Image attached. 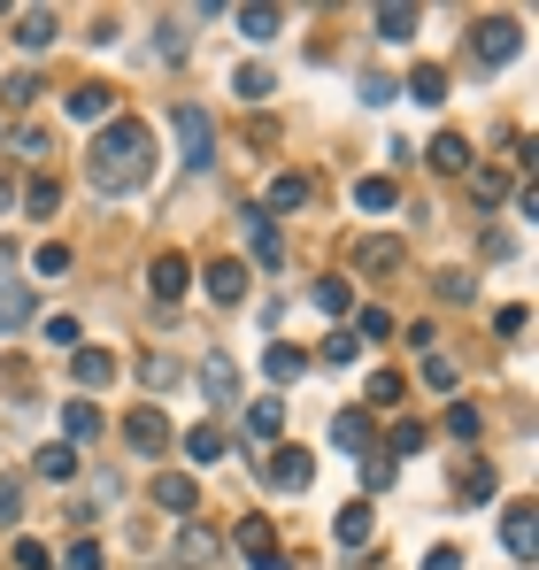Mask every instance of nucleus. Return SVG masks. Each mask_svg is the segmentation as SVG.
Returning a JSON list of instances; mask_svg holds the SVG:
<instances>
[{
  "label": "nucleus",
  "mask_w": 539,
  "mask_h": 570,
  "mask_svg": "<svg viewBox=\"0 0 539 570\" xmlns=\"http://www.w3.org/2000/svg\"><path fill=\"white\" fill-rule=\"evenodd\" d=\"M86 178H92V193H108V200L139 193L155 178V131H147L139 116L100 124V139H92V155H86Z\"/></svg>",
  "instance_id": "1"
},
{
  "label": "nucleus",
  "mask_w": 539,
  "mask_h": 570,
  "mask_svg": "<svg viewBox=\"0 0 539 570\" xmlns=\"http://www.w3.org/2000/svg\"><path fill=\"white\" fill-rule=\"evenodd\" d=\"M517 47H525V23H517V16H486V23H470V62H478V70L517 62Z\"/></svg>",
  "instance_id": "2"
},
{
  "label": "nucleus",
  "mask_w": 539,
  "mask_h": 570,
  "mask_svg": "<svg viewBox=\"0 0 539 570\" xmlns=\"http://www.w3.org/2000/svg\"><path fill=\"white\" fill-rule=\"evenodd\" d=\"M170 131H178V163L193 170V178H200V170L216 163V124H208V108H193V100H178Z\"/></svg>",
  "instance_id": "3"
},
{
  "label": "nucleus",
  "mask_w": 539,
  "mask_h": 570,
  "mask_svg": "<svg viewBox=\"0 0 539 570\" xmlns=\"http://www.w3.org/2000/svg\"><path fill=\"white\" fill-rule=\"evenodd\" d=\"M255 478H263L270 493H308V485H316V455H308V448H285V440H277L263 463H255Z\"/></svg>",
  "instance_id": "4"
},
{
  "label": "nucleus",
  "mask_w": 539,
  "mask_h": 570,
  "mask_svg": "<svg viewBox=\"0 0 539 570\" xmlns=\"http://www.w3.org/2000/svg\"><path fill=\"white\" fill-rule=\"evenodd\" d=\"M170 563H178V570H216V563H224V532H216V524H193V517H185L178 540H170Z\"/></svg>",
  "instance_id": "5"
},
{
  "label": "nucleus",
  "mask_w": 539,
  "mask_h": 570,
  "mask_svg": "<svg viewBox=\"0 0 539 570\" xmlns=\"http://www.w3.org/2000/svg\"><path fill=\"white\" fill-rule=\"evenodd\" d=\"M124 440H131L139 455H170V416H163L155 401H139V409L124 416Z\"/></svg>",
  "instance_id": "6"
},
{
  "label": "nucleus",
  "mask_w": 539,
  "mask_h": 570,
  "mask_svg": "<svg viewBox=\"0 0 539 570\" xmlns=\"http://www.w3.org/2000/svg\"><path fill=\"white\" fill-rule=\"evenodd\" d=\"M239 224H247L255 263H263V271H277V263H285V232H277V216H270V208H239Z\"/></svg>",
  "instance_id": "7"
},
{
  "label": "nucleus",
  "mask_w": 539,
  "mask_h": 570,
  "mask_svg": "<svg viewBox=\"0 0 539 570\" xmlns=\"http://www.w3.org/2000/svg\"><path fill=\"white\" fill-rule=\"evenodd\" d=\"M355 263H362V271H370V278H393V271L409 263V247H401L393 232H370V239H362V247H355Z\"/></svg>",
  "instance_id": "8"
},
{
  "label": "nucleus",
  "mask_w": 539,
  "mask_h": 570,
  "mask_svg": "<svg viewBox=\"0 0 539 570\" xmlns=\"http://www.w3.org/2000/svg\"><path fill=\"white\" fill-rule=\"evenodd\" d=\"M501 540H509V556H517V563H532V548H539L532 501H509V517H501Z\"/></svg>",
  "instance_id": "9"
},
{
  "label": "nucleus",
  "mask_w": 539,
  "mask_h": 570,
  "mask_svg": "<svg viewBox=\"0 0 539 570\" xmlns=\"http://www.w3.org/2000/svg\"><path fill=\"white\" fill-rule=\"evenodd\" d=\"M185 285H193V263H185V255H155V263H147V293H155V301H185Z\"/></svg>",
  "instance_id": "10"
},
{
  "label": "nucleus",
  "mask_w": 539,
  "mask_h": 570,
  "mask_svg": "<svg viewBox=\"0 0 539 570\" xmlns=\"http://www.w3.org/2000/svg\"><path fill=\"white\" fill-rule=\"evenodd\" d=\"M155 509H170V517L185 524V517L200 509V485H193L185 471H163V478H155Z\"/></svg>",
  "instance_id": "11"
},
{
  "label": "nucleus",
  "mask_w": 539,
  "mask_h": 570,
  "mask_svg": "<svg viewBox=\"0 0 539 570\" xmlns=\"http://www.w3.org/2000/svg\"><path fill=\"white\" fill-rule=\"evenodd\" d=\"M200 285L232 308V301H247V263H239V255H224V263H208V271H200Z\"/></svg>",
  "instance_id": "12"
},
{
  "label": "nucleus",
  "mask_w": 539,
  "mask_h": 570,
  "mask_svg": "<svg viewBox=\"0 0 539 570\" xmlns=\"http://www.w3.org/2000/svg\"><path fill=\"white\" fill-rule=\"evenodd\" d=\"M332 540H340V548H370V540H378V517H370V501H347V509L332 517Z\"/></svg>",
  "instance_id": "13"
},
{
  "label": "nucleus",
  "mask_w": 539,
  "mask_h": 570,
  "mask_svg": "<svg viewBox=\"0 0 539 570\" xmlns=\"http://www.w3.org/2000/svg\"><path fill=\"white\" fill-rule=\"evenodd\" d=\"M55 31H62V23H55V8H23V16H16V47H23V55H47V47H55Z\"/></svg>",
  "instance_id": "14"
},
{
  "label": "nucleus",
  "mask_w": 539,
  "mask_h": 570,
  "mask_svg": "<svg viewBox=\"0 0 539 570\" xmlns=\"http://www.w3.org/2000/svg\"><path fill=\"white\" fill-rule=\"evenodd\" d=\"M200 393L232 409V401H239V363H232V355H208V363H200Z\"/></svg>",
  "instance_id": "15"
},
{
  "label": "nucleus",
  "mask_w": 539,
  "mask_h": 570,
  "mask_svg": "<svg viewBox=\"0 0 539 570\" xmlns=\"http://www.w3.org/2000/svg\"><path fill=\"white\" fill-rule=\"evenodd\" d=\"M424 163H432L440 178H462V170H470V139H462V131H440V139L424 147Z\"/></svg>",
  "instance_id": "16"
},
{
  "label": "nucleus",
  "mask_w": 539,
  "mask_h": 570,
  "mask_svg": "<svg viewBox=\"0 0 539 570\" xmlns=\"http://www.w3.org/2000/svg\"><path fill=\"white\" fill-rule=\"evenodd\" d=\"M308 200H316V178H301V170H285V178H277V186H270V216H293V208H308Z\"/></svg>",
  "instance_id": "17"
},
{
  "label": "nucleus",
  "mask_w": 539,
  "mask_h": 570,
  "mask_svg": "<svg viewBox=\"0 0 539 570\" xmlns=\"http://www.w3.org/2000/svg\"><path fill=\"white\" fill-rule=\"evenodd\" d=\"M108 108H116V86H100V78L70 94V116H78V124H108Z\"/></svg>",
  "instance_id": "18"
},
{
  "label": "nucleus",
  "mask_w": 539,
  "mask_h": 570,
  "mask_svg": "<svg viewBox=\"0 0 539 570\" xmlns=\"http://www.w3.org/2000/svg\"><path fill=\"white\" fill-rule=\"evenodd\" d=\"M277 432H285V401H247V440L277 448Z\"/></svg>",
  "instance_id": "19"
},
{
  "label": "nucleus",
  "mask_w": 539,
  "mask_h": 570,
  "mask_svg": "<svg viewBox=\"0 0 539 570\" xmlns=\"http://www.w3.org/2000/svg\"><path fill=\"white\" fill-rule=\"evenodd\" d=\"M332 440H340L347 455H370V409H340V416H332Z\"/></svg>",
  "instance_id": "20"
},
{
  "label": "nucleus",
  "mask_w": 539,
  "mask_h": 570,
  "mask_svg": "<svg viewBox=\"0 0 539 570\" xmlns=\"http://www.w3.org/2000/svg\"><path fill=\"white\" fill-rule=\"evenodd\" d=\"M409 100L440 108V100H448V70H440V62H416V70H409Z\"/></svg>",
  "instance_id": "21"
},
{
  "label": "nucleus",
  "mask_w": 539,
  "mask_h": 570,
  "mask_svg": "<svg viewBox=\"0 0 539 570\" xmlns=\"http://www.w3.org/2000/svg\"><path fill=\"white\" fill-rule=\"evenodd\" d=\"M39 478H47V485H70V478H78V448H70V440L39 448Z\"/></svg>",
  "instance_id": "22"
},
{
  "label": "nucleus",
  "mask_w": 539,
  "mask_h": 570,
  "mask_svg": "<svg viewBox=\"0 0 539 570\" xmlns=\"http://www.w3.org/2000/svg\"><path fill=\"white\" fill-rule=\"evenodd\" d=\"M370 23H378V39H393V47H401V39H416V8H401V0H385Z\"/></svg>",
  "instance_id": "23"
},
{
  "label": "nucleus",
  "mask_w": 539,
  "mask_h": 570,
  "mask_svg": "<svg viewBox=\"0 0 539 570\" xmlns=\"http://www.w3.org/2000/svg\"><path fill=\"white\" fill-rule=\"evenodd\" d=\"M277 31H285V8H239V39L263 47V39H277Z\"/></svg>",
  "instance_id": "24"
},
{
  "label": "nucleus",
  "mask_w": 539,
  "mask_h": 570,
  "mask_svg": "<svg viewBox=\"0 0 539 570\" xmlns=\"http://www.w3.org/2000/svg\"><path fill=\"white\" fill-rule=\"evenodd\" d=\"M308 301H316L324 316H347V308H355V285H347V278H316V285H308Z\"/></svg>",
  "instance_id": "25"
},
{
  "label": "nucleus",
  "mask_w": 539,
  "mask_h": 570,
  "mask_svg": "<svg viewBox=\"0 0 539 570\" xmlns=\"http://www.w3.org/2000/svg\"><path fill=\"white\" fill-rule=\"evenodd\" d=\"M70 371H78V385H108V379H116V355H108V347H78Z\"/></svg>",
  "instance_id": "26"
},
{
  "label": "nucleus",
  "mask_w": 539,
  "mask_h": 570,
  "mask_svg": "<svg viewBox=\"0 0 539 570\" xmlns=\"http://www.w3.org/2000/svg\"><path fill=\"white\" fill-rule=\"evenodd\" d=\"M16 324H31V293L16 278H0V332H16Z\"/></svg>",
  "instance_id": "27"
},
{
  "label": "nucleus",
  "mask_w": 539,
  "mask_h": 570,
  "mask_svg": "<svg viewBox=\"0 0 539 570\" xmlns=\"http://www.w3.org/2000/svg\"><path fill=\"white\" fill-rule=\"evenodd\" d=\"M263 371H270V379H277V385H293V379H301V371H308V355L277 340V347H270V355H263Z\"/></svg>",
  "instance_id": "28"
},
{
  "label": "nucleus",
  "mask_w": 539,
  "mask_h": 570,
  "mask_svg": "<svg viewBox=\"0 0 539 570\" xmlns=\"http://www.w3.org/2000/svg\"><path fill=\"white\" fill-rule=\"evenodd\" d=\"M462 178H470V200H478V208H493V200L509 193V170H493V163H486V170H462Z\"/></svg>",
  "instance_id": "29"
},
{
  "label": "nucleus",
  "mask_w": 539,
  "mask_h": 570,
  "mask_svg": "<svg viewBox=\"0 0 539 570\" xmlns=\"http://www.w3.org/2000/svg\"><path fill=\"white\" fill-rule=\"evenodd\" d=\"M23 208H31V216H55V208H62V178H47V170H39V178L23 186Z\"/></svg>",
  "instance_id": "30"
},
{
  "label": "nucleus",
  "mask_w": 539,
  "mask_h": 570,
  "mask_svg": "<svg viewBox=\"0 0 539 570\" xmlns=\"http://www.w3.org/2000/svg\"><path fill=\"white\" fill-rule=\"evenodd\" d=\"M185 455H193V463H216V455H224V424H193V432H185Z\"/></svg>",
  "instance_id": "31"
},
{
  "label": "nucleus",
  "mask_w": 539,
  "mask_h": 570,
  "mask_svg": "<svg viewBox=\"0 0 539 570\" xmlns=\"http://www.w3.org/2000/svg\"><path fill=\"white\" fill-rule=\"evenodd\" d=\"M362 393H370V409H393V401L409 393V379H401V371H370V385H362Z\"/></svg>",
  "instance_id": "32"
},
{
  "label": "nucleus",
  "mask_w": 539,
  "mask_h": 570,
  "mask_svg": "<svg viewBox=\"0 0 539 570\" xmlns=\"http://www.w3.org/2000/svg\"><path fill=\"white\" fill-rule=\"evenodd\" d=\"M493 463H462V501H493Z\"/></svg>",
  "instance_id": "33"
},
{
  "label": "nucleus",
  "mask_w": 539,
  "mask_h": 570,
  "mask_svg": "<svg viewBox=\"0 0 539 570\" xmlns=\"http://www.w3.org/2000/svg\"><path fill=\"white\" fill-rule=\"evenodd\" d=\"M270 86H277V78H270L263 62H247V70L232 78V94H239V100H270Z\"/></svg>",
  "instance_id": "34"
},
{
  "label": "nucleus",
  "mask_w": 539,
  "mask_h": 570,
  "mask_svg": "<svg viewBox=\"0 0 539 570\" xmlns=\"http://www.w3.org/2000/svg\"><path fill=\"white\" fill-rule=\"evenodd\" d=\"M393 200H401L393 178H362V186H355V208H393Z\"/></svg>",
  "instance_id": "35"
},
{
  "label": "nucleus",
  "mask_w": 539,
  "mask_h": 570,
  "mask_svg": "<svg viewBox=\"0 0 539 570\" xmlns=\"http://www.w3.org/2000/svg\"><path fill=\"white\" fill-rule=\"evenodd\" d=\"M448 432H454V440H478V432H486L478 401H454V409H448Z\"/></svg>",
  "instance_id": "36"
},
{
  "label": "nucleus",
  "mask_w": 539,
  "mask_h": 570,
  "mask_svg": "<svg viewBox=\"0 0 539 570\" xmlns=\"http://www.w3.org/2000/svg\"><path fill=\"white\" fill-rule=\"evenodd\" d=\"M185 47H193V39H185V23L170 16V23L155 31V55H163V62H185Z\"/></svg>",
  "instance_id": "37"
},
{
  "label": "nucleus",
  "mask_w": 539,
  "mask_h": 570,
  "mask_svg": "<svg viewBox=\"0 0 539 570\" xmlns=\"http://www.w3.org/2000/svg\"><path fill=\"white\" fill-rule=\"evenodd\" d=\"M62 424H70V448H78V440L100 432V409H92V401H70V416H62Z\"/></svg>",
  "instance_id": "38"
},
{
  "label": "nucleus",
  "mask_w": 539,
  "mask_h": 570,
  "mask_svg": "<svg viewBox=\"0 0 539 570\" xmlns=\"http://www.w3.org/2000/svg\"><path fill=\"white\" fill-rule=\"evenodd\" d=\"M239 548L247 556H270V517H239Z\"/></svg>",
  "instance_id": "39"
},
{
  "label": "nucleus",
  "mask_w": 539,
  "mask_h": 570,
  "mask_svg": "<svg viewBox=\"0 0 539 570\" xmlns=\"http://www.w3.org/2000/svg\"><path fill=\"white\" fill-rule=\"evenodd\" d=\"M31 263H39V278H62V271H70V247H62V239H47Z\"/></svg>",
  "instance_id": "40"
},
{
  "label": "nucleus",
  "mask_w": 539,
  "mask_h": 570,
  "mask_svg": "<svg viewBox=\"0 0 539 570\" xmlns=\"http://www.w3.org/2000/svg\"><path fill=\"white\" fill-rule=\"evenodd\" d=\"M385 448H393V455H416V448H424V424H416V416H401V424H393V440H385Z\"/></svg>",
  "instance_id": "41"
},
{
  "label": "nucleus",
  "mask_w": 539,
  "mask_h": 570,
  "mask_svg": "<svg viewBox=\"0 0 539 570\" xmlns=\"http://www.w3.org/2000/svg\"><path fill=\"white\" fill-rule=\"evenodd\" d=\"M424 385H432V393H454V363H448V355H440V347L424 355Z\"/></svg>",
  "instance_id": "42"
},
{
  "label": "nucleus",
  "mask_w": 539,
  "mask_h": 570,
  "mask_svg": "<svg viewBox=\"0 0 539 570\" xmlns=\"http://www.w3.org/2000/svg\"><path fill=\"white\" fill-rule=\"evenodd\" d=\"M393 485V463L385 455H362V493H385Z\"/></svg>",
  "instance_id": "43"
},
{
  "label": "nucleus",
  "mask_w": 539,
  "mask_h": 570,
  "mask_svg": "<svg viewBox=\"0 0 539 570\" xmlns=\"http://www.w3.org/2000/svg\"><path fill=\"white\" fill-rule=\"evenodd\" d=\"M525 324H532V308H517V301L493 316V332H501V340H525Z\"/></svg>",
  "instance_id": "44"
},
{
  "label": "nucleus",
  "mask_w": 539,
  "mask_h": 570,
  "mask_svg": "<svg viewBox=\"0 0 539 570\" xmlns=\"http://www.w3.org/2000/svg\"><path fill=\"white\" fill-rule=\"evenodd\" d=\"M385 332H393V316H385V308H362V324L347 332V340H385Z\"/></svg>",
  "instance_id": "45"
},
{
  "label": "nucleus",
  "mask_w": 539,
  "mask_h": 570,
  "mask_svg": "<svg viewBox=\"0 0 539 570\" xmlns=\"http://www.w3.org/2000/svg\"><path fill=\"white\" fill-rule=\"evenodd\" d=\"M16 570H55V556L39 540H16Z\"/></svg>",
  "instance_id": "46"
},
{
  "label": "nucleus",
  "mask_w": 539,
  "mask_h": 570,
  "mask_svg": "<svg viewBox=\"0 0 539 570\" xmlns=\"http://www.w3.org/2000/svg\"><path fill=\"white\" fill-rule=\"evenodd\" d=\"M16 517H23V485H16V478H0V524H16Z\"/></svg>",
  "instance_id": "47"
},
{
  "label": "nucleus",
  "mask_w": 539,
  "mask_h": 570,
  "mask_svg": "<svg viewBox=\"0 0 539 570\" xmlns=\"http://www.w3.org/2000/svg\"><path fill=\"white\" fill-rule=\"evenodd\" d=\"M62 570H100V540H78V548L62 556Z\"/></svg>",
  "instance_id": "48"
},
{
  "label": "nucleus",
  "mask_w": 539,
  "mask_h": 570,
  "mask_svg": "<svg viewBox=\"0 0 539 570\" xmlns=\"http://www.w3.org/2000/svg\"><path fill=\"white\" fill-rule=\"evenodd\" d=\"M8 100H16V108H31V100H39V78H31V70H16V78H8Z\"/></svg>",
  "instance_id": "49"
},
{
  "label": "nucleus",
  "mask_w": 539,
  "mask_h": 570,
  "mask_svg": "<svg viewBox=\"0 0 539 570\" xmlns=\"http://www.w3.org/2000/svg\"><path fill=\"white\" fill-rule=\"evenodd\" d=\"M432 285H440V301H470V278H462V271H440Z\"/></svg>",
  "instance_id": "50"
},
{
  "label": "nucleus",
  "mask_w": 539,
  "mask_h": 570,
  "mask_svg": "<svg viewBox=\"0 0 539 570\" xmlns=\"http://www.w3.org/2000/svg\"><path fill=\"white\" fill-rule=\"evenodd\" d=\"M424 570H462V548H432V556H424Z\"/></svg>",
  "instance_id": "51"
},
{
  "label": "nucleus",
  "mask_w": 539,
  "mask_h": 570,
  "mask_svg": "<svg viewBox=\"0 0 539 570\" xmlns=\"http://www.w3.org/2000/svg\"><path fill=\"white\" fill-rule=\"evenodd\" d=\"M255 570H293V563H285V556H277V548H270V556H255Z\"/></svg>",
  "instance_id": "52"
},
{
  "label": "nucleus",
  "mask_w": 539,
  "mask_h": 570,
  "mask_svg": "<svg viewBox=\"0 0 539 570\" xmlns=\"http://www.w3.org/2000/svg\"><path fill=\"white\" fill-rule=\"evenodd\" d=\"M0 208H8V186H0Z\"/></svg>",
  "instance_id": "53"
},
{
  "label": "nucleus",
  "mask_w": 539,
  "mask_h": 570,
  "mask_svg": "<svg viewBox=\"0 0 539 570\" xmlns=\"http://www.w3.org/2000/svg\"><path fill=\"white\" fill-rule=\"evenodd\" d=\"M0 139H8V131H0Z\"/></svg>",
  "instance_id": "54"
}]
</instances>
